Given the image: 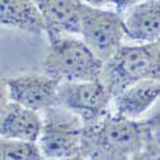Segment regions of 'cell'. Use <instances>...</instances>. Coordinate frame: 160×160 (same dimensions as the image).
<instances>
[{
  "instance_id": "14",
  "label": "cell",
  "mask_w": 160,
  "mask_h": 160,
  "mask_svg": "<svg viewBox=\"0 0 160 160\" xmlns=\"http://www.w3.org/2000/svg\"><path fill=\"white\" fill-rule=\"evenodd\" d=\"M138 2H142V0H114L113 3V9H115L117 12H119L121 14H123V13L131 8L132 5H135L136 3Z\"/></svg>"
},
{
  "instance_id": "16",
  "label": "cell",
  "mask_w": 160,
  "mask_h": 160,
  "mask_svg": "<svg viewBox=\"0 0 160 160\" xmlns=\"http://www.w3.org/2000/svg\"><path fill=\"white\" fill-rule=\"evenodd\" d=\"M60 160H85L83 155H79V156H76V158H69V159H60Z\"/></svg>"
},
{
  "instance_id": "1",
  "label": "cell",
  "mask_w": 160,
  "mask_h": 160,
  "mask_svg": "<svg viewBox=\"0 0 160 160\" xmlns=\"http://www.w3.org/2000/svg\"><path fill=\"white\" fill-rule=\"evenodd\" d=\"M104 63L79 36L59 35L48 37L42 57V73L59 83L99 81Z\"/></svg>"
},
{
  "instance_id": "9",
  "label": "cell",
  "mask_w": 160,
  "mask_h": 160,
  "mask_svg": "<svg viewBox=\"0 0 160 160\" xmlns=\"http://www.w3.org/2000/svg\"><path fill=\"white\" fill-rule=\"evenodd\" d=\"M0 118V138L37 142L41 136L42 113L5 100Z\"/></svg>"
},
{
  "instance_id": "15",
  "label": "cell",
  "mask_w": 160,
  "mask_h": 160,
  "mask_svg": "<svg viewBox=\"0 0 160 160\" xmlns=\"http://www.w3.org/2000/svg\"><path fill=\"white\" fill-rule=\"evenodd\" d=\"M79 2L87 5H91V7L106 8V5H113L114 0H79Z\"/></svg>"
},
{
  "instance_id": "17",
  "label": "cell",
  "mask_w": 160,
  "mask_h": 160,
  "mask_svg": "<svg viewBox=\"0 0 160 160\" xmlns=\"http://www.w3.org/2000/svg\"><path fill=\"white\" fill-rule=\"evenodd\" d=\"M156 78H160V63H159V71H158V76Z\"/></svg>"
},
{
  "instance_id": "4",
  "label": "cell",
  "mask_w": 160,
  "mask_h": 160,
  "mask_svg": "<svg viewBox=\"0 0 160 160\" xmlns=\"http://www.w3.org/2000/svg\"><path fill=\"white\" fill-rule=\"evenodd\" d=\"M42 131L37 143L45 160H60L82 155L85 123L62 106L42 112Z\"/></svg>"
},
{
  "instance_id": "10",
  "label": "cell",
  "mask_w": 160,
  "mask_h": 160,
  "mask_svg": "<svg viewBox=\"0 0 160 160\" xmlns=\"http://www.w3.org/2000/svg\"><path fill=\"white\" fill-rule=\"evenodd\" d=\"M46 27V37L79 36L83 3L79 0H35Z\"/></svg>"
},
{
  "instance_id": "7",
  "label": "cell",
  "mask_w": 160,
  "mask_h": 160,
  "mask_svg": "<svg viewBox=\"0 0 160 160\" xmlns=\"http://www.w3.org/2000/svg\"><path fill=\"white\" fill-rule=\"evenodd\" d=\"M60 85L45 73H19L4 78L7 100L38 113L58 106Z\"/></svg>"
},
{
  "instance_id": "6",
  "label": "cell",
  "mask_w": 160,
  "mask_h": 160,
  "mask_svg": "<svg viewBox=\"0 0 160 160\" xmlns=\"http://www.w3.org/2000/svg\"><path fill=\"white\" fill-rule=\"evenodd\" d=\"M113 96L100 81L62 83L58 106L77 115L86 127L99 123L110 113Z\"/></svg>"
},
{
  "instance_id": "11",
  "label": "cell",
  "mask_w": 160,
  "mask_h": 160,
  "mask_svg": "<svg viewBox=\"0 0 160 160\" xmlns=\"http://www.w3.org/2000/svg\"><path fill=\"white\" fill-rule=\"evenodd\" d=\"M159 99L160 78H146L113 98L110 113L128 119H140Z\"/></svg>"
},
{
  "instance_id": "5",
  "label": "cell",
  "mask_w": 160,
  "mask_h": 160,
  "mask_svg": "<svg viewBox=\"0 0 160 160\" xmlns=\"http://www.w3.org/2000/svg\"><path fill=\"white\" fill-rule=\"evenodd\" d=\"M79 37L102 63L108 62L126 38L123 16L115 9L83 4Z\"/></svg>"
},
{
  "instance_id": "13",
  "label": "cell",
  "mask_w": 160,
  "mask_h": 160,
  "mask_svg": "<svg viewBox=\"0 0 160 160\" xmlns=\"http://www.w3.org/2000/svg\"><path fill=\"white\" fill-rule=\"evenodd\" d=\"M0 160H45L37 142L2 138Z\"/></svg>"
},
{
  "instance_id": "12",
  "label": "cell",
  "mask_w": 160,
  "mask_h": 160,
  "mask_svg": "<svg viewBox=\"0 0 160 160\" xmlns=\"http://www.w3.org/2000/svg\"><path fill=\"white\" fill-rule=\"evenodd\" d=\"M2 27L32 36L46 33L45 22L35 0H0Z\"/></svg>"
},
{
  "instance_id": "3",
  "label": "cell",
  "mask_w": 160,
  "mask_h": 160,
  "mask_svg": "<svg viewBox=\"0 0 160 160\" xmlns=\"http://www.w3.org/2000/svg\"><path fill=\"white\" fill-rule=\"evenodd\" d=\"M158 123L159 118L140 121L109 113L99 123L86 127L85 143L98 145L102 150L121 154L136 152L151 140Z\"/></svg>"
},
{
  "instance_id": "8",
  "label": "cell",
  "mask_w": 160,
  "mask_h": 160,
  "mask_svg": "<svg viewBox=\"0 0 160 160\" xmlns=\"http://www.w3.org/2000/svg\"><path fill=\"white\" fill-rule=\"evenodd\" d=\"M126 38L135 44L160 41V0H142L123 13Z\"/></svg>"
},
{
  "instance_id": "2",
  "label": "cell",
  "mask_w": 160,
  "mask_h": 160,
  "mask_svg": "<svg viewBox=\"0 0 160 160\" xmlns=\"http://www.w3.org/2000/svg\"><path fill=\"white\" fill-rule=\"evenodd\" d=\"M160 63V41L156 44L122 45L104 63L100 81L115 98L142 79L156 78Z\"/></svg>"
}]
</instances>
